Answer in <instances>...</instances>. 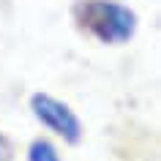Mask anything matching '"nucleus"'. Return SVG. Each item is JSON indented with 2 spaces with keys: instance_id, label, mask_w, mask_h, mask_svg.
<instances>
[{
  "instance_id": "4",
  "label": "nucleus",
  "mask_w": 161,
  "mask_h": 161,
  "mask_svg": "<svg viewBox=\"0 0 161 161\" xmlns=\"http://www.w3.org/2000/svg\"><path fill=\"white\" fill-rule=\"evenodd\" d=\"M17 158V145L8 134L0 131V161H14Z\"/></svg>"
},
{
  "instance_id": "3",
  "label": "nucleus",
  "mask_w": 161,
  "mask_h": 161,
  "mask_svg": "<svg viewBox=\"0 0 161 161\" xmlns=\"http://www.w3.org/2000/svg\"><path fill=\"white\" fill-rule=\"evenodd\" d=\"M25 161H63L58 145L47 136H36L25 147Z\"/></svg>"
},
{
  "instance_id": "2",
  "label": "nucleus",
  "mask_w": 161,
  "mask_h": 161,
  "mask_svg": "<svg viewBox=\"0 0 161 161\" xmlns=\"http://www.w3.org/2000/svg\"><path fill=\"white\" fill-rule=\"evenodd\" d=\"M27 109H30V115L36 118L38 126H44L52 136H58L63 145L76 147V145L82 142L85 126H82L79 115L74 112V107H68L63 98L47 93V90H36L27 98Z\"/></svg>"
},
{
  "instance_id": "1",
  "label": "nucleus",
  "mask_w": 161,
  "mask_h": 161,
  "mask_svg": "<svg viewBox=\"0 0 161 161\" xmlns=\"http://www.w3.org/2000/svg\"><path fill=\"white\" fill-rule=\"evenodd\" d=\"M71 22L85 38L104 47H123L139 30L136 11L123 0H74Z\"/></svg>"
}]
</instances>
